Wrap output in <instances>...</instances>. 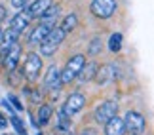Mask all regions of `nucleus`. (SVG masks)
Wrapping results in <instances>:
<instances>
[{
    "label": "nucleus",
    "instance_id": "obj_1",
    "mask_svg": "<svg viewBox=\"0 0 154 135\" xmlns=\"http://www.w3.org/2000/svg\"><path fill=\"white\" fill-rule=\"evenodd\" d=\"M65 40V31L61 27H51L50 32L46 34V38L40 42V54L51 57L57 51V48L61 46V42Z\"/></svg>",
    "mask_w": 154,
    "mask_h": 135
},
{
    "label": "nucleus",
    "instance_id": "obj_2",
    "mask_svg": "<svg viewBox=\"0 0 154 135\" xmlns=\"http://www.w3.org/2000/svg\"><path fill=\"white\" fill-rule=\"evenodd\" d=\"M40 70H42V57L38 54H27L25 57V63H23V69H21V74L25 76L29 82H34L40 76Z\"/></svg>",
    "mask_w": 154,
    "mask_h": 135
},
{
    "label": "nucleus",
    "instance_id": "obj_3",
    "mask_svg": "<svg viewBox=\"0 0 154 135\" xmlns=\"http://www.w3.org/2000/svg\"><path fill=\"white\" fill-rule=\"evenodd\" d=\"M86 63V57L84 55H72L70 59L67 61V65H65V69L61 70V80H63V84H69V82H72L76 78V74L80 72V69L82 65Z\"/></svg>",
    "mask_w": 154,
    "mask_h": 135
},
{
    "label": "nucleus",
    "instance_id": "obj_4",
    "mask_svg": "<svg viewBox=\"0 0 154 135\" xmlns=\"http://www.w3.org/2000/svg\"><path fill=\"white\" fill-rule=\"evenodd\" d=\"M124 127H126V131L131 133V135H141L145 131V127H146V120H145L143 114L135 112V110H129L126 114V118H124Z\"/></svg>",
    "mask_w": 154,
    "mask_h": 135
},
{
    "label": "nucleus",
    "instance_id": "obj_5",
    "mask_svg": "<svg viewBox=\"0 0 154 135\" xmlns=\"http://www.w3.org/2000/svg\"><path fill=\"white\" fill-rule=\"evenodd\" d=\"M116 11V0H93L91 2V14L101 19L109 17Z\"/></svg>",
    "mask_w": 154,
    "mask_h": 135
},
{
    "label": "nucleus",
    "instance_id": "obj_6",
    "mask_svg": "<svg viewBox=\"0 0 154 135\" xmlns=\"http://www.w3.org/2000/svg\"><path fill=\"white\" fill-rule=\"evenodd\" d=\"M118 114V103L116 101H105V103H101L97 107V110H95V120L99 122V124H105V122H109L112 116H116Z\"/></svg>",
    "mask_w": 154,
    "mask_h": 135
},
{
    "label": "nucleus",
    "instance_id": "obj_7",
    "mask_svg": "<svg viewBox=\"0 0 154 135\" xmlns=\"http://www.w3.org/2000/svg\"><path fill=\"white\" fill-rule=\"evenodd\" d=\"M86 105V97L82 95V93H70V95L67 97V101H65V105H63V112L69 116H74L78 110H82V107Z\"/></svg>",
    "mask_w": 154,
    "mask_h": 135
},
{
    "label": "nucleus",
    "instance_id": "obj_8",
    "mask_svg": "<svg viewBox=\"0 0 154 135\" xmlns=\"http://www.w3.org/2000/svg\"><path fill=\"white\" fill-rule=\"evenodd\" d=\"M19 55H21V46L19 44H14L11 48L6 51V54L2 55V63H4V69L8 70V72H11V70H15L17 63H19Z\"/></svg>",
    "mask_w": 154,
    "mask_h": 135
},
{
    "label": "nucleus",
    "instance_id": "obj_9",
    "mask_svg": "<svg viewBox=\"0 0 154 135\" xmlns=\"http://www.w3.org/2000/svg\"><path fill=\"white\" fill-rule=\"evenodd\" d=\"M44 86L46 90H59L63 86V80H61V70H59L55 65H51L48 70H46V76H44Z\"/></svg>",
    "mask_w": 154,
    "mask_h": 135
},
{
    "label": "nucleus",
    "instance_id": "obj_10",
    "mask_svg": "<svg viewBox=\"0 0 154 135\" xmlns=\"http://www.w3.org/2000/svg\"><path fill=\"white\" fill-rule=\"evenodd\" d=\"M95 78H97V82H99V86H106V84H110V82L116 78V67H114V65H110V63L103 65L101 69L97 67Z\"/></svg>",
    "mask_w": 154,
    "mask_h": 135
},
{
    "label": "nucleus",
    "instance_id": "obj_11",
    "mask_svg": "<svg viewBox=\"0 0 154 135\" xmlns=\"http://www.w3.org/2000/svg\"><path fill=\"white\" fill-rule=\"evenodd\" d=\"M19 34L21 32H17V31H14V29H8V31H4L2 32V36H0V57H2L6 51H8L11 46H14L15 42H17V38H19Z\"/></svg>",
    "mask_w": 154,
    "mask_h": 135
},
{
    "label": "nucleus",
    "instance_id": "obj_12",
    "mask_svg": "<svg viewBox=\"0 0 154 135\" xmlns=\"http://www.w3.org/2000/svg\"><path fill=\"white\" fill-rule=\"evenodd\" d=\"M51 4H53V0H34V2H31V4L27 6L25 11L31 15V19H36V17L42 15Z\"/></svg>",
    "mask_w": 154,
    "mask_h": 135
},
{
    "label": "nucleus",
    "instance_id": "obj_13",
    "mask_svg": "<svg viewBox=\"0 0 154 135\" xmlns=\"http://www.w3.org/2000/svg\"><path fill=\"white\" fill-rule=\"evenodd\" d=\"M105 133L106 135H126L124 120L118 118V116H112L109 122H105Z\"/></svg>",
    "mask_w": 154,
    "mask_h": 135
},
{
    "label": "nucleus",
    "instance_id": "obj_14",
    "mask_svg": "<svg viewBox=\"0 0 154 135\" xmlns=\"http://www.w3.org/2000/svg\"><path fill=\"white\" fill-rule=\"evenodd\" d=\"M29 23H31V15H29L27 11H19V14H15L11 17L10 27L14 29V31H17V32H23L29 27Z\"/></svg>",
    "mask_w": 154,
    "mask_h": 135
},
{
    "label": "nucleus",
    "instance_id": "obj_15",
    "mask_svg": "<svg viewBox=\"0 0 154 135\" xmlns=\"http://www.w3.org/2000/svg\"><path fill=\"white\" fill-rule=\"evenodd\" d=\"M95 72H97V63L88 61V63H84V65H82L80 72L76 74V78H78L82 84H84V82H90V80L95 78Z\"/></svg>",
    "mask_w": 154,
    "mask_h": 135
},
{
    "label": "nucleus",
    "instance_id": "obj_16",
    "mask_svg": "<svg viewBox=\"0 0 154 135\" xmlns=\"http://www.w3.org/2000/svg\"><path fill=\"white\" fill-rule=\"evenodd\" d=\"M59 14H61L59 6H53V4H51L50 8L46 10L42 15H40V19H42V23H44V25L53 27V25H55V21H57V17H59Z\"/></svg>",
    "mask_w": 154,
    "mask_h": 135
},
{
    "label": "nucleus",
    "instance_id": "obj_17",
    "mask_svg": "<svg viewBox=\"0 0 154 135\" xmlns=\"http://www.w3.org/2000/svg\"><path fill=\"white\" fill-rule=\"evenodd\" d=\"M50 29H51V27L44 25V23H40V25L31 32V36H29V42H31V44H40V42L46 38V34L50 32Z\"/></svg>",
    "mask_w": 154,
    "mask_h": 135
},
{
    "label": "nucleus",
    "instance_id": "obj_18",
    "mask_svg": "<svg viewBox=\"0 0 154 135\" xmlns=\"http://www.w3.org/2000/svg\"><path fill=\"white\" fill-rule=\"evenodd\" d=\"M51 112H53V109L50 105H42V107L38 109V114H36V124L38 126H46L50 122V118H51Z\"/></svg>",
    "mask_w": 154,
    "mask_h": 135
},
{
    "label": "nucleus",
    "instance_id": "obj_19",
    "mask_svg": "<svg viewBox=\"0 0 154 135\" xmlns=\"http://www.w3.org/2000/svg\"><path fill=\"white\" fill-rule=\"evenodd\" d=\"M78 25V17H76V14H70V15H67L63 19V23H61V29L65 32H70V31H74V27Z\"/></svg>",
    "mask_w": 154,
    "mask_h": 135
},
{
    "label": "nucleus",
    "instance_id": "obj_20",
    "mask_svg": "<svg viewBox=\"0 0 154 135\" xmlns=\"http://www.w3.org/2000/svg\"><path fill=\"white\" fill-rule=\"evenodd\" d=\"M109 48H110V51H120V48H122V34L120 32H116V34H112L110 36V40H109Z\"/></svg>",
    "mask_w": 154,
    "mask_h": 135
},
{
    "label": "nucleus",
    "instance_id": "obj_21",
    "mask_svg": "<svg viewBox=\"0 0 154 135\" xmlns=\"http://www.w3.org/2000/svg\"><path fill=\"white\" fill-rule=\"evenodd\" d=\"M10 120H11V124H14V127L17 130V133H19V135H27V130H25V126L21 124V120L17 118L15 114H10Z\"/></svg>",
    "mask_w": 154,
    "mask_h": 135
},
{
    "label": "nucleus",
    "instance_id": "obj_22",
    "mask_svg": "<svg viewBox=\"0 0 154 135\" xmlns=\"http://www.w3.org/2000/svg\"><path fill=\"white\" fill-rule=\"evenodd\" d=\"M99 50H101V40H99V38H95V40L91 42L90 54H91V55H95V54H99Z\"/></svg>",
    "mask_w": 154,
    "mask_h": 135
},
{
    "label": "nucleus",
    "instance_id": "obj_23",
    "mask_svg": "<svg viewBox=\"0 0 154 135\" xmlns=\"http://www.w3.org/2000/svg\"><path fill=\"white\" fill-rule=\"evenodd\" d=\"M27 4H29V0H11V6H14L15 10H23Z\"/></svg>",
    "mask_w": 154,
    "mask_h": 135
},
{
    "label": "nucleus",
    "instance_id": "obj_24",
    "mask_svg": "<svg viewBox=\"0 0 154 135\" xmlns=\"http://www.w3.org/2000/svg\"><path fill=\"white\" fill-rule=\"evenodd\" d=\"M10 101H11V105H14V107H15L17 110H23V105L19 103V99H17L15 95H10Z\"/></svg>",
    "mask_w": 154,
    "mask_h": 135
},
{
    "label": "nucleus",
    "instance_id": "obj_25",
    "mask_svg": "<svg viewBox=\"0 0 154 135\" xmlns=\"http://www.w3.org/2000/svg\"><path fill=\"white\" fill-rule=\"evenodd\" d=\"M80 135H97V133H95V130H91V127H86V130H82Z\"/></svg>",
    "mask_w": 154,
    "mask_h": 135
},
{
    "label": "nucleus",
    "instance_id": "obj_26",
    "mask_svg": "<svg viewBox=\"0 0 154 135\" xmlns=\"http://www.w3.org/2000/svg\"><path fill=\"white\" fill-rule=\"evenodd\" d=\"M6 126H8V122H6V118H4L2 114H0V127H2V130H4Z\"/></svg>",
    "mask_w": 154,
    "mask_h": 135
},
{
    "label": "nucleus",
    "instance_id": "obj_27",
    "mask_svg": "<svg viewBox=\"0 0 154 135\" xmlns=\"http://www.w3.org/2000/svg\"><path fill=\"white\" fill-rule=\"evenodd\" d=\"M4 17H6V8H4V6H0V21H2Z\"/></svg>",
    "mask_w": 154,
    "mask_h": 135
},
{
    "label": "nucleus",
    "instance_id": "obj_28",
    "mask_svg": "<svg viewBox=\"0 0 154 135\" xmlns=\"http://www.w3.org/2000/svg\"><path fill=\"white\" fill-rule=\"evenodd\" d=\"M2 32H4V29H2V23H0V36H2Z\"/></svg>",
    "mask_w": 154,
    "mask_h": 135
}]
</instances>
